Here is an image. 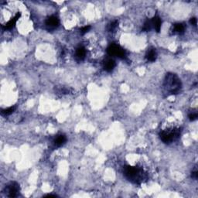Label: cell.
Listing matches in <instances>:
<instances>
[{"instance_id": "14", "label": "cell", "mask_w": 198, "mask_h": 198, "mask_svg": "<svg viewBox=\"0 0 198 198\" xmlns=\"http://www.w3.org/2000/svg\"><path fill=\"white\" fill-rule=\"evenodd\" d=\"M152 27V22H151L150 20H147L144 23V26H143V30L145 31V32H148V31H150Z\"/></svg>"}, {"instance_id": "12", "label": "cell", "mask_w": 198, "mask_h": 198, "mask_svg": "<svg viewBox=\"0 0 198 198\" xmlns=\"http://www.w3.org/2000/svg\"><path fill=\"white\" fill-rule=\"evenodd\" d=\"M85 55H86V50L83 46H79L76 51V57L78 60H82L85 59Z\"/></svg>"}, {"instance_id": "21", "label": "cell", "mask_w": 198, "mask_h": 198, "mask_svg": "<svg viewBox=\"0 0 198 198\" xmlns=\"http://www.w3.org/2000/svg\"><path fill=\"white\" fill-rule=\"evenodd\" d=\"M44 197H57V195H54V194H47V195L44 196Z\"/></svg>"}, {"instance_id": "16", "label": "cell", "mask_w": 198, "mask_h": 198, "mask_svg": "<svg viewBox=\"0 0 198 198\" xmlns=\"http://www.w3.org/2000/svg\"><path fill=\"white\" fill-rule=\"evenodd\" d=\"M118 22L117 21V20H115V21L112 22L110 24H108V32H113V31L115 30V29L118 27Z\"/></svg>"}, {"instance_id": "4", "label": "cell", "mask_w": 198, "mask_h": 198, "mask_svg": "<svg viewBox=\"0 0 198 198\" xmlns=\"http://www.w3.org/2000/svg\"><path fill=\"white\" fill-rule=\"evenodd\" d=\"M107 53L109 56H115V57H118L121 59L125 58L126 56L125 51L120 46L115 44V43L110 44V46L107 49Z\"/></svg>"}, {"instance_id": "13", "label": "cell", "mask_w": 198, "mask_h": 198, "mask_svg": "<svg viewBox=\"0 0 198 198\" xmlns=\"http://www.w3.org/2000/svg\"><path fill=\"white\" fill-rule=\"evenodd\" d=\"M185 26L182 23H176L174 25V32L177 33L182 34L184 33Z\"/></svg>"}, {"instance_id": "17", "label": "cell", "mask_w": 198, "mask_h": 198, "mask_svg": "<svg viewBox=\"0 0 198 198\" xmlns=\"http://www.w3.org/2000/svg\"><path fill=\"white\" fill-rule=\"evenodd\" d=\"M188 117H189V119L191 120V121H194V120H196L197 118L198 115L197 112H192V113L189 114Z\"/></svg>"}, {"instance_id": "15", "label": "cell", "mask_w": 198, "mask_h": 198, "mask_svg": "<svg viewBox=\"0 0 198 198\" xmlns=\"http://www.w3.org/2000/svg\"><path fill=\"white\" fill-rule=\"evenodd\" d=\"M15 108H16V107H15V106H12V107H9V108H8L3 109V110H2L1 112H2V114L4 115H9L15 110Z\"/></svg>"}, {"instance_id": "2", "label": "cell", "mask_w": 198, "mask_h": 198, "mask_svg": "<svg viewBox=\"0 0 198 198\" xmlns=\"http://www.w3.org/2000/svg\"><path fill=\"white\" fill-rule=\"evenodd\" d=\"M163 87L169 95H177L181 90L182 84L177 74L168 73L165 77Z\"/></svg>"}, {"instance_id": "18", "label": "cell", "mask_w": 198, "mask_h": 198, "mask_svg": "<svg viewBox=\"0 0 198 198\" xmlns=\"http://www.w3.org/2000/svg\"><path fill=\"white\" fill-rule=\"evenodd\" d=\"M90 29H91V26H85V27H82L81 29H80L81 33V34L86 33H88V31L90 30Z\"/></svg>"}, {"instance_id": "11", "label": "cell", "mask_w": 198, "mask_h": 198, "mask_svg": "<svg viewBox=\"0 0 198 198\" xmlns=\"http://www.w3.org/2000/svg\"><path fill=\"white\" fill-rule=\"evenodd\" d=\"M156 49H154V48H151V49H149V51H147V53H146V58L147 59V60H149V61H155V60H156Z\"/></svg>"}, {"instance_id": "10", "label": "cell", "mask_w": 198, "mask_h": 198, "mask_svg": "<svg viewBox=\"0 0 198 198\" xmlns=\"http://www.w3.org/2000/svg\"><path fill=\"white\" fill-rule=\"evenodd\" d=\"M66 136H65L64 135L60 134V135H57V136L55 137V139H54V145H55V146H57V147H60V146H62L65 143H66Z\"/></svg>"}, {"instance_id": "1", "label": "cell", "mask_w": 198, "mask_h": 198, "mask_svg": "<svg viewBox=\"0 0 198 198\" xmlns=\"http://www.w3.org/2000/svg\"><path fill=\"white\" fill-rule=\"evenodd\" d=\"M124 175L129 181L135 184H141L148 179L146 173L139 166H125L123 169Z\"/></svg>"}, {"instance_id": "19", "label": "cell", "mask_w": 198, "mask_h": 198, "mask_svg": "<svg viewBox=\"0 0 198 198\" xmlns=\"http://www.w3.org/2000/svg\"><path fill=\"white\" fill-rule=\"evenodd\" d=\"M190 23H191V25H193V26H197V19H196L195 17H193V18H191V20H190Z\"/></svg>"}, {"instance_id": "20", "label": "cell", "mask_w": 198, "mask_h": 198, "mask_svg": "<svg viewBox=\"0 0 198 198\" xmlns=\"http://www.w3.org/2000/svg\"><path fill=\"white\" fill-rule=\"evenodd\" d=\"M191 177H192L193 179H195V180H197V179L198 178V172L197 170L192 172V174H191Z\"/></svg>"}, {"instance_id": "9", "label": "cell", "mask_w": 198, "mask_h": 198, "mask_svg": "<svg viewBox=\"0 0 198 198\" xmlns=\"http://www.w3.org/2000/svg\"><path fill=\"white\" fill-rule=\"evenodd\" d=\"M20 15H21V14H20V12H18V13H17L16 15H15V16L14 17L13 19H12V20H11L10 21L8 22V23H6V24L5 25V26H2V27L4 28L5 29H12V28H13L14 26H15V23H16L17 20H18L19 19H20Z\"/></svg>"}, {"instance_id": "8", "label": "cell", "mask_w": 198, "mask_h": 198, "mask_svg": "<svg viewBox=\"0 0 198 198\" xmlns=\"http://www.w3.org/2000/svg\"><path fill=\"white\" fill-rule=\"evenodd\" d=\"M151 22H152V27L155 29V30L156 31L157 33H160V29H161V24H162L161 19L160 18V16H158V15H155V16L151 20Z\"/></svg>"}, {"instance_id": "3", "label": "cell", "mask_w": 198, "mask_h": 198, "mask_svg": "<svg viewBox=\"0 0 198 198\" xmlns=\"http://www.w3.org/2000/svg\"><path fill=\"white\" fill-rule=\"evenodd\" d=\"M180 129L174 128L173 129H166L162 131L160 133V137L162 141L166 144H169L172 142L175 141L177 139L180 138Z\"/></svg>"}, {"instance_id": "7", "label": "cell", "mask_w": 198, "mask_h": 198, "mask_svg": "<svg viewBox=\"0 0 198 198\" xmlns=\"http://www.w3.org/2000/svg\"><path fill=\"white\" fill-rule=\"evenodd\" d=\"M115 67V60H112V58H107L104 61V69L108 72H111L113 71Z\"/></svg>"}, {"instance_id": "6", "label": "cell", "mask_w": 198, "mask_h": 198, "mask_svg": "<svg viewBox=\"0 0 198 198\" xmlns=\"http://www.w3.org/2000/svg\"><path fill=\"white\" fill-rule=\"evenodd\" d=\"M59 24H60L59 19L54 15L48 17L46 20V26L49 30H54L57 29L59 26Z\"/></svg>"}, {"instance_id": "5", "label": "cell", "mask_w": 198, "mask_h": 198, "mask_svg": "<svg viewBox=\"0 0 198 198\" xmlns=\"http://www.w3.org/2000/svg\"><path fill=\"white\" fill-rule=\"evenodd\" d=\"M6 194L9 197H15L18 196L20 192V185L16 182H11L5 188Z\"/></svg>"}]
</instances>
